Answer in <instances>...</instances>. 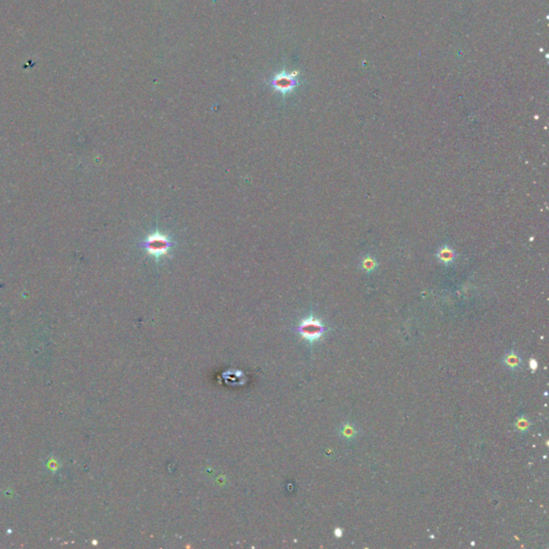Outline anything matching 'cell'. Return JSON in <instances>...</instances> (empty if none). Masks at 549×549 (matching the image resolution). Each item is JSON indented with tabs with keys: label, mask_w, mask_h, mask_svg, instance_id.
<instances>
[{
	"label": "cell",
	"mask_w": 549,
	"mask_h": 549,
	"mask_svg": "<svg viewBox=\"0 0 549 549\" xmlns=\"http://www.w3.org/2000/svg\"><path fill=\"white\" fill-rule=\"evenodd\" d=\"M530 366H531V368H532L533 370H536L537 367H538V363H537L536 361H534V360H531V362H530Z\"/></svg>",
	"instance_id": "7"
},
{
	"label": "cell",
	"mask_w": 549,
	"mask_h": 549,
	"mask_svg": "<svg viewBox=\"0 0 549 549\" xmlns=\"http://www.w3.org/2000/svg\"><path fill=\"white\" fill-rule=\"evenodd\" d=\"M375 261L372 259V258H366L365 260L363 261V267L365 268L366 270H372L374 267H375Z\"/></svg>",
	"instance_id": "5"
},
{
	"label": "cell",
	"mask_w": 549,
	"mask_h": 549,
	"mask_svg": "<svg viewBox=\"0 0 549 549\" xmlns=\"http://www.w3.org/2000/svg\"><path fill=\"white\" fill-rule=\"evenodd\" d=\"M506 363H508V365H510L511 367H516V365L519 363V361L516 358V355L511 354V355H509V358L506 359Z\"/></svg>",
	"instance_id": "6"
},
{
	"label": "cell",
	"mask_w": 549,
	"mask_h": 549,
	"mask_svg": "<svg viewBox=\"0 0 549 549\" xmlns=\"http://www.w3.org/2000/svg\"><path fill=\"white\" fill-rule=\"evenodd\" d=\"M174 242L168 235L159 231L149 234L146 238L141 241L140 247L152 255L156 260H160L170 253Z\"/></svg>",
	"instance_id": "1"
},
{
	"label": "cell",
	"mask_w": 549,
	"mask_h": 549,
	"mask_svg": "<svg viewBox=\"0 0 549 549\" xmlns=\"http://www.w3.org/2000/svg\"><path fill=\"white\" fill-rule=\"evenodd\" d=\"M438 256H439V260L441 262H443L445 264H448V263H452L455 259V252L452 250V249L450 247H443L440 249V251L438 253Z\"/></svg>",
	"instance_id": "4"
},
{
	"label": "cell",
	"mask_w": 549,
	"mask_h": 549,
	"mask_svg": "<svg viewBox=\"0 0 549 549\" xmlns=\"http://www.w3.org/2000/svg\"><path fill=\"white\" fill-rule=\"evenodd\" d=\"M297 75L298 71L287 72L286 70H282L281 72L277 73L273 77V80L270 81V85L277 92H280L281 95L286 96L291 94L298 85Z\"/></svg>",
	"instance_id": "2"
},
{
	"label": "cell",
	"mask_w": 549,
	"mask_h": 549,
	"mask_svg": "<svg viewBox=\"0 0 549 549\" xmlns=\"http://www.w3.org/2000/svg\"><path fill=\"white\" fill-rule=\"evenodd\" d=\"M324 331L325 329L322 322L313 317L304 319L298 326V333L302 335L303 338L310 342L319 340L322 337Z\"/></svg>",
	"instance_id": "3"
},
{
	"label": "cell",
	"mask_w": 549,
	"mask_h": 549,
	"mask_svg": "<svg viewBox=\"0 0 549 549\" xmlns=\"http://www.w3.org/2000/svg\"><path fill=\"white\" fill-rule=\"evenodd\" d=\"M340 532H341L340 529H337V530H336V536H337V537H340V536H341V533H340Z\"/></svg>",
	"instance_id": "8"
}]
</instances>
